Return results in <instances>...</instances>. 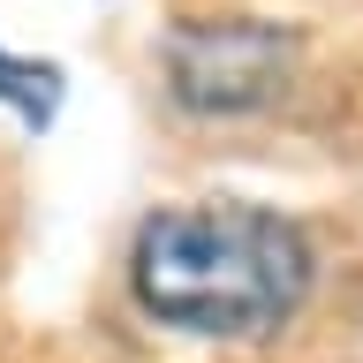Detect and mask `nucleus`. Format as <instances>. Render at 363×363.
Here are the masks:
<instances>
[{
  "instance_id": "f257e3e1",
  "label": "nucleus",
  "mask_w": 363,
  "mask_h": 363,
  "mask_svg": "<svg viewBox=\"0 0 363 363\" xmlns=\"http://www.w3.org/2000/svg\"><path fill=\"white\" fill-rule=\"evenodd\" d=\"M129 303L159 333L212 348H265L311 311L318 242L295 212L242 197L159 204L129 235Z\"/></svg>"
},
{
  "instance_id": "f03ea898",
  "label": "nucleus",
  "mask_w": 363,
  "mask_h": 363,
  "mask_svg": "<svg viewBox=\"0 0 363 363\" xmlns=\"http://www.w3.org/2000/svg\"><path fill=\"white\" fill-rule=\"evenodd\" d=\"M303 38L265 16H189L159 38V76L189 121H257L288 99Z\"/></svg>"
},
{
  "instance_id": "7ed1b4c3",
  "label": "nucleus",
  "mask_w": 363,
  "mask_h": 363,
  "mask_svg": "<svg viewBox=\"0 0 363 363\" xmlns=\"http://www.w3.org/2000/svg\"><path fill=\"white\" fill-rule=\"evenodd\" d=\"M68 99V68L45 61V53H16V45L0 38V106L16 113L23 129H45Z\"/></svg>"
}]
</instances>
